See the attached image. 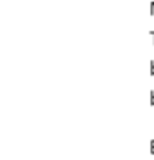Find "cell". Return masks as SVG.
<instances>
[{
	"label": "cell",
	"mask_w": 154,
	"mask_h": 160,
	"mask_svg": "<svg viewBox=\"0 0 154 160\" xmlns=\"http://www.w3.org/2000/svg\"><path fill=\"white\" fill-rule=\"evenodd\" d=\"M151 36H152V45H154V31L151 33Z\"/></svg>",
	"instance_id": "obj_5"
},
{
	"label": "cell",
	"mask_w": 154,
	"mask_h": 160,
	"mask_svg": "<svg viewBox=\"0 0 154 160\" xmlns=\"http://www.w3.org/2000/svg\"><path fill=\"white\" fill-rule=\"evenodd\" d=\"M151 16H154V2H151Z\"/></svg>",
	"instance_id": "obj_4"
},
{
	"label": "cell",
	"mask_w": 154,
	"mask_h": 160,
	"mask_svg": "<svg viewBox=\"0 0 154 160\" xmlns=\"http://www.w3.org/2000/svg\"><path fill=\"white\" fill-rule=\"evenodd\" d=\"M149 151H151V155H154V139H151L149 143Z\"/></svg>",
	"instance_id": "obj_2"
},
{
	"label": "cell",
	"mask_w": 154,
	"mask_h": 160,
	"mask_svg": "<svg viewBox=\"0 0 154 160\" xmlns=\"http://www.w3.org/2000/svg\"><path fill=\"white\" fill-rule=\"evenodd\" d=\"M149 74H151V76H152V78H154V60H152V62H151V64H149Z\"/></svg>",
	"instance_id": "obj_1"
},
{
	"label": "cell",
	"mask_w": 154,
	"mask_h": 160,
	"mask_svg": "<svg viewBox=\"0 0 154 160\" xmlns=\"http://www.w3.org/2000/svg\"><path fill=\"white\" fill-rule=\"evenodd\" d=\"M149 102H151V105L154 107V91H151V95H149Z\"/></svg>",
	"instance_id": "obj_3"
}]
</instances>
